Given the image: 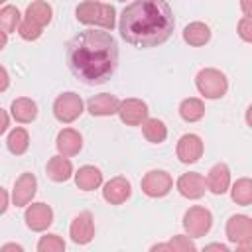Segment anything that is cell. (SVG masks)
Segmentation results:
<instances>
[{
    "label": "cell",
    "instance_id": "6da1fadb",
    "mask_svg": "<svg viewBox=\"0 0 252 252\" xmlns=\"http://www.w3.org/2000/svg\"><path fill=\"white\" fill-rule=\"evenodd\" d=\"M65 59L69 71L81 83L102 85L118 67V45L108 32L85 30L67 43Z\"/></svg>",
    "mask_w": 252,
    "mask_h": 252
},
{
    "label": "cell",
    "instance_id": "7a4b0ae2",
    "mask_svg": "<svg viewBox=\"0 0 252 252\" xmlns=\"http://www.w3.org/2000/svg\"><path fill=\"white\" fill-rule=\"evenodd\" d=\"M175 28L173 10L165 0H132L120 14L118 30L126 43L142 49L165 43Z\"/></svg>",
    "mask_w": 252,
    "mask_h": 252
},
{
    "label": "cell",
    "instance_id": "3957f363",
    "mask_svg": "<svg viewBox=\"0 0 252 252\" xmlns=\"http://www.w3.org/2000/svg\"><path fill=\"white\" fill-rule=\"evenodd\" d=\"M75 16L85 26H98L102 30H112L116 24V10L110 4L98 0H85L77 6Z\"/></svg>",
    "mask_w": 252,
    "mask_h": 252
},
{
    "label": "cell",
    "instance_id": "277c9868",
    "mask_svg": "<svg viewBox=\"0 0 252 252\" xmlns=\"http://www.w3.org/2000/svg\"><path fill=\"white\" fill-rule=\"evenodd\" d=\"M195 85H197V91L205 98H220L228 91L226 75L222 71H219V69H213V67L201 69L197 73V77H195Z\"/></svg>",
    "mask_w": 252,
    "mask_h": 252
},
{
    "label": "cell",
    "instance_id": "5b68a950",
    "mask_svg": "<svg viewBox=\"0 0 252 252\" xmlns=\"http://www.w3.org/2000/svg\"><path fill=\"white\" fill-rule=\"evenodd\" d=\"M213 226V215L205 207H191L183 215V228L191 238L205 236Z\"/></svg>",
    "mask_w": 252,
    "mask_h": 252
},
{
    "label": "cell",
    "instance_id": "8992f818",
    "mask_svg": "<svg viewBox=\"0 0 252 252\" xmlns=\"http://www.w3.org/2000/svg\"><path fill=\"white\" fill-rule=\"evenodd\" d=\"M226 238L242 250L252 246V220L246 215H232L226 220Z\"/></svg>",
    "mask_w": 252,
    "mask_h": 252
},
{
    "label": "cell",
    "instance_id": "52a82bcc",
    "mask_svg": "<svg viewBox=\"0 0 252 252\" xmlns=\"http://www.w3.org/2000/svg\"><path fill=\"white\" fill-rule=\"evenodd\" d=\"M83 114V100L77 93H63L53 100V116L63 122H75Z\"/></svg>",
    "mask_w": 252,
    "mask_h": 252
},
{
    "label": "cell",
    "instance_id": "ba28073f",
    "mask_svg": "<svg viewBox=\"0 0 252 252\" xmlns=\"http://www.w3.org/2000/svg\"><path fill=\"white\" fill-rule=\"evenodd\" d=\"M173 187V179L163 169H152L142 177V191L152 199L165 197Z\"/></svg>",
    "mask_w": 252,
    "mask_h": 252
},
{
    "label": "cell",
    "instance_id": "9c48e42d",
    "mask_svg": "<svg viewBox=\"0 0 252 252\" xmlns=\"http://www.w3.org/2000/svg\"><path fill=\"white\" fill-rule=\"evenodd\" d=\"M116 114L126 126H140L148 118V104L140 98H124L120 100Z\"/></svg>",
    "mask_w": 252,
    "mask_h": 252
},
{
    "label": "cell",
    "instance_id": "30bf717a",
    "mask_svg": "<svg viewBox=\"0 0 252 252\" xmlns=\"http://www.w3.org/2000/svg\"><path fill=\"white\" fill-rule=\"evenodd\" d=\"M26 224L30 230L33 232H43L51 222H53V211L49 205L45 203H32L28 209H26Z\"/></svg>",
    "mask_w": 252,
    "mask_h": 252
},
{
    "label": "cell",
    "instance_id": "8fae6325",
    "mask_svg": "<svg viewBox=\"0 0 252 252\" xmlns=\"http://www.w3.org/2000/svg\"><path fill=\"white\" fill-rule=\"evenodd\" d=\"M69 234H71V240L75 244H89L94 238V220H93V215L89 211L79 213L73 219L71 226H69Z\"/></svg>",
    "mask_w": 252,
    "mask_h": 252
},
{
    "label": "cell",
    "instance_id": "7c38bea8",
    "mask_svg": "<svg viewBox=\"0 0 252 252\" xmlns=\"http://www.w3.org/2000/svg\"><path fill=\"white\" fill-rule=\"evenodd\" d=\"M175 154L181 163H195L203 156V140L197 134H183L177 140Z\"/></svg>",
    "mask_w": 252,
    "mask_h": 252
},
{
    "label": "cell",
    "instance_id": "4fadbf2b",
    "mask_svg": "<svg viewBox=\"0 0 252 252\" xmlns=\"http://www.w3.org/2000/svg\"><path fill=\"white\" fill-rule=\"evenodd\" d=\"M130 195H132V185L126 177H120V175L112 177L102 187V199L110 205H122L130 199Z\"/></svg>",
    "mask_w": 252,
    "mask_h": 252
},
{
    "label": "cell",
    "instance_id": "5bb4252c",
    "mask_svg": "<svg viewBox=\"0 0 252 252\" xmlns=\"http://www.w3.org/2000/svg\"><path fill=\"white\" fill-rule=\"evenodd\" d=\"M175 187L185 199H201L205 195V191H207L205 177L201 173H197V171H189V173L179 175Z\"/></svg>",
    "mask_w": 252,
    "mask_h": 252
},
{
    "label": "cell",
    "instance_id": "9a60e30c",
    "mask_svg": "<svg viewBox=\"0 0 252 252\" xmlns=\"http://www.w3.org/2000/svg\"><path fill=\"white\" fill-rule=\"evenodd\" d=\"M35 189H37V179L33 173H22L16 183H14V189H12V203L16 207H26L30 205V201L33 199L35 195Z\"/></svg>",
    "mask_w": 252,
    "mask_h": 252
},
{
    "label": "cell",
    "instance_id": "2e32d148",
    "mask_svg": "<svg viewBox=\"0 0 252 252\" xmlns=\"http://www.w3.org/2000/svg\"><path fill=\"white\" fill-rule=\"evenodd\" d=\"M207 191L215 193V195H222L228 191L230 187V169L226 163H215L209 173H207Z\"/></svg>",
    "mask_w": 252,
    "mask_h": 252
},
{
    "label": "cell",
    "instance_id": "e0dca14e",
    "mask_svg": "<svg viewBox=\"0 0 252 252\" xmlns=\"http://www.w3.org/2000/svg\"><path fill=\"white\" fill-rule=\"evenodd\" d=\"M120 100L110 94V93H102V94H94L87 100V110L93 116H112L118 110Z\"/></svg>",
    "mask_w": 252,
    "mask_h": 252
},
{
    "label": "cell",
    "instance_id": "ac0fdd59",
    "mask_svg": "<svg viewBox=\"0 0 252 252\" xmlns=\"http://www.w3.org/2000/svg\"><path fill=\"white\" fill-rule=\"evenodd\" d=\"M55 148L61 156H77L83 148V138L73 128H63L55 138Z\"/></svg>",
    "mask_w": 252,
    "mask_h": 252
},
{
    "label": "cell",
    "instance_id": "d6986e66",
    "mask_svg": "<svg viewBox=\"0 0 252 252\" xmlns=\"http://www.w3.org/2000/svg\"><path fill=\"white\" fill-rule=\"evenodd\" d=\"M45 171H47V177H49L51 181L63 183V181L71 179V175H73V163L69 161L67 156L57 154V156H53V158L47 161Z\"/></svg>",
    "mask_w": 252,
    "mask_h": 252
},
{
    "label": "cell",
    "instance_id": "ffe728a7",
    "mask_svg": "<svg viewBox=\"0 0 252 252\" xmlns=\"http://www.w3.org/2000/svg\"><path fill=\"white\" fill-rule=\"evenodd\" d=\"M10 112H12V118L20 124H30L35 120L37 116V104L28 98V96H20L16 100H12V106H10Z\"/></svg>",
    "mask_w": 252,
    "mask_h": 252
},
{
    "label": "cell",
    "instance_id": "44dd1931",
    "mask_svg": "<svg viewBox=\"0 0 252 252\" xmlns=\"http://www.w3.org/2000/svg\"><path fill=\"white\" fill-rule=\"evenodd\" d=\"M75 183L81 191H94L102 183V171L94 165H83L75 173Z\"/></svg>",
    "mask_w": 252,
    "mask_h": 252
},
{
    "label": "cell",
    "instance_id": "7402d4cb",
    "mask_svg": "<svg viewBox=\"0 0 252 252\" xmlns=\"http://www.w3.org/2000/svg\"><path fill=\"white\" fill-rule=\"evenodd\" d=\"M183 39L191 47H201V45L209 43V39H211V28L207 24H203V22H191L183 30Z\"/></svg>",
    "mask_w": 252,
    "mask_h": 252
},
{
    "label": "cell",
    "instance_id": "603a6c76",
    "mask_svg": "<svg viewBox=\"0 0 252 252\" xmlns=\"http://www.w3.org/2000/svg\"><path fill=\"white\" fill-rule=\"evenodd\" d=\"M51 16H53V10L47 2L43 0H33L28 8H26V20H30L32 24L39 26V28H45L49 22H51Z\"/></svg>",
    "mask_w": 252,
    "mask_h": 252
},
{
    "label": "cell",
    "instance_id": "cb8c5ba5",
    "mask_svg": "<svg viewBox=\"0 0 252 252\" xmlns=\"http://www.w3.org/2000/svg\"><path fill=\"white\" fill-rule=\"evenodd\" d=\"M179 116L185 120V122H197L205 116V104L201 98H195V96H189V98H183L181 104H179Z\"/></svg>",
    "mask_w": 252,
    "mask_h": 252
},
{
    "label": "cell",
    "instance_id": "d4e9b609",
    "mask_svg": "<svg viewBox=\"0 0 252 252\" xmlns=\"http://www.w3.org/2000/svg\"><path fill=\"white\" fill-rule=\"evenodd\" d=\"M142 132H144V138L152 144H161L167 138V126L159 118H146L142 122Z\"/></svg>",
    "mask_w": 252,
    "mask_h": 252
},
{
    "label": "cell",
    "instance_id": "484cf974",
    "mask_svg": "<svg viewBox=\"0 0 252 252\" xmlns=\"http://www.w3.org/2000/svg\"><path fill=\"white\" fill-rule=\"evenodd\" d=\"M6 146H8V152L14 154V156H22L26 154V150L30 148V134L26 128H14L8 138H6Z\"/></svg>",
    "mask_w": 252,
    "mask_h": 252
},
{
    "label": "cell",
    "instance_id": "4316f807",
    "mask_svg": "<svg viewBox=\"0 0 252 252\" xmlns=\"http://www.w3.org/2000/svg\"><path fill=\"white\" fill-rule=\"evenodd\" d=\"M230 197L236 205H242V207H248L252 203V181L248 177H242L238 179L232 189H230Z\"/></svg>",
    "mask_w": 252,
    "mask_h": 252
},
{
    "label": "cell",
    "instance_id": "83f0119b",
    "mask_svg": "<svg viewBox=\"0 0 252 252\" xmlns=\"http://www.w3.org/2000/svg\"><path fill=\"white\" fill-rule=\"evenodd\" d=\"M22 22V16H20V10L16 6H4L0 8V30L4 33H12L18 30Z\"/></svg>",
    "mask_w": 252,
    "mask_h": 252
},
{
    "label": "cell",
    "instance_id": "f1b7e54d",
    "mask_svg": "<svg viewBox=\"0 0 252 252\" xmlns=\"http://www.w3.org/2000/svg\"><path fill=\"white\" fill-rule=\"evenodd\" d=\"M37 250L39 252H63L65 250V242L59 234H45L39 238L37 242Z\"/></svg>",
    "mask_w": 252,
    "mask_h": 252
},
{
    "label": "cell",
    "instance_id": "f546056e",
    "mask_svg": "<svg viewBox=\"0 0 252 252\" xmlns=\"http://www.w3.org/2000/svg\"><path fill=\"white\" fill-rule=\"evenodd\" d=\"M18 33H20V37L22 39H26V41H35L39 35H41V32H43V28H39V26H35V24H32L30 20H22L20 22V26H18V30H16Z\"/></svg>",
    "mask_w": 252,
    "mask_h": 252
},
{
    "label": "cell",
    "instance_id": "4dcf8cb0",
    "mask_svg": "<svg viewBox=\"0 0 252 252\" xmlns=\"http://www.w3.org/2000/svg\"><path fill=\"white\" fill-rule=\"evenodd\" d=\"M167 246H169V252H195L197 250V246L191 240V236H183V234L173 236L167 242Z\"/></svg>",
    "mask_w": 252,
    "mask_h": 252
},
{
    "label": "cell",
    "instance_id": "1f68e13d",
    "mask_svg": "<svg viewBox=\"0 0 252 252\" xmlns=\"http://www.w3.org/2000/svg\"><path fill=\"white\" fill-rule=\"evenodd\" d=\"M238 35H240V39L246 41V43L252 41V18L242 16V20L238 22Z\"/></svg>",
    "mask_w": 252,
    "mask_h": 252
},
{
    "label": "cell",
    "instance_id": "d6a6232c",
    "mask_svg": "<svg viewBox=\"0 0 252 252\" xmlns=\"http://www.w3.org/2000/svg\"><path fill=\"white\" fill-rule=\"evenodd\" d=\"M8 203H10V195H8V191H6L4 187H0V215L6 213Z\"/></svg>",
    "mask_w": 252,
    "mask_h": 252
},
{
    "label": "cell",
    "instance_id": "836d02e7",
    "mask_svg": "<svg viewBox=\"0 0 252 252\" xmlns=\"http://www.w3.org/2000/svg\"><path fill=\"white\" fill-rule=\"evenodd\" d=\"M10 87V77H8V71L0 65V93H4L6 89Z\"/></svg>",
    "mask_w": 252,
    "mask_h": 252
},
{
    "label": "cell",
    "instance_id": "e575fe53",
    "mask_svg": "<svg viewBox=\"0 0 252 252\" xmlns=\"http://www.w3.org/2000/svg\"><path fill=\"white\" fill-rule=\"evenodd\" d=\"M8 126H10V116H8V112L4 108H0V136L8 130Z\"/></svg>",
    "mask_w": 252,
    "mask_h": 252
},
{
    "label": "cell",
    "instance_id": "d590c367",
    "mask_svg": "<svg viewBox=\"0 0 252 252\" xmlns=\"http://www.w3.org/2000/svg\"><path fill=\"white\" fill-rule=\"evenodd\" d=\"M240 8H242V14L252 18V0H240Z\"/></svg>",
    "mask_w": 252,
    "mask_h": 252
},
{
    "label": "cell",
    "instance_id": "8d00e7d4",
    "mask_svg": "<svg viewBox=\"0 0 252 252\" xmlns=\"http://www.w3.org/2000/svg\"><path fill=\"white\" fill-rule=\"evenodd\" d=\"M205 250H220V252H228V246H226V244H219V242H215V244L205 246Z\"/></svg>",
    "mask_w": 252,
    "mask_h": 252
},
{
    "label": "cell",
    "instance_id": "74e56055",
    "mask_svg": "<svg viewBox=\"0 0 252 252\" xmlns=\"http://www.w3.org/2000/svg\"><path fill=\"white\" fill-rule=\"evenodd\" d=\"M2 250H18V252H22L24 248H22L20 244H4V246H2Z\"/></svg>",
    "mask_w": 252,
    "mask_h": 252
},
{
    "label": "cell",
    "instance_id": "f35d334b",
    "mask_svg": "<svg viewBox=\"0 0 252 252\" xmlns=\"http://www.w3.org/2000/svg\"><path fill=\"white\" fill-rule=\"evenodd\" d=\"M6 43H8V33H4V32L0 30V49H4Z\"/></svg>",
    "mask_w": 252,
    "mask_h": 252
},
{
    "label": "cell",
    "instance_id": "ab89813d",
    "mask_svg": "<svg viewBox=\"0 0 252 252\" xmlns=\"http://www.w3.org/2000/svg\"><path fill=\"white\" fill-rule=\"evenodd\" d=\"M4 2H6V0H0V4H4Z\"/></svg>",
    "mask_w": 252,
    "mask_h": 252
},
{
    "label": "cell",
    "instance_id": "60d3db41",
    "mask_svg": "<svg viewBox=\"0 0 252 252\" xmlns=\"http://www.w3.org/2000/svg\"><path fill=\"white\" fill-rule=\"evenodd\" d=\"M120 2H126V0H120Z\"/></svg>",
    "mask_w": 252,
    "mask_h": 252
}]
</instances>
